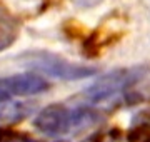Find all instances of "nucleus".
<instances>
[{
	"instance_id": "f257e3e1",
	"label": "nucleus",
	"mask_w": 150,
	"mask_h": 142,
	"mask_svg": "<svg viewBox=\"0 0 150 142\" xmlns=\"http://www.w3.org/2000/svg\"><path fill=\"white\" fill-rule=\"evenodd\" d=\"M18 60L22 62V65L42 72L45 75L62 79V80H80L85 77L95 75L97 72L95 67L74 64L48 50H28L25 54H22Z\"/></svg>"
},
{
	"instance_id": "f03ea898",
	"label": "nucleus",
	"mask_w": 150,
	"mask_h": 142,
	"mask_svg": "<svg viewBox=\"0 0 150 142\" xmlns=\"http://www.w3.org/2000/svg\"><path fill=\"white\" fill-rule=\"evenodd\" d=\"M142 75L140 69H117L98 77L95 82L83 92V99L90 104H98L110 99L120 90H127L132 84Z\"/></svg>"
},
{
	"instance_id": "7ed1b4c3",
	"label": "nucleus",
	"mask_w": 150,
	"mask_h": 142,
	"mask_svg": "<svg viewBox=\"0 0 150 142\" xmlns=\"http://www.w3.org/2000/svg\"><path fill=\"white\" fill-rule=\"evenodd\" d=\"M33 126L47 136H60L72 127V112L64 104H50L37 114Z\"/></svg>"
},
{
	"instance_id": "20e7f679",
	"label": "nucleus",
	"mask_w": 150,
	"mask_h": 142,
	"mask_svg": "<svg viewBox=\"0 0 150 142\" xmlns=\"http://www.w3.org/2000/svg\"><path fill=\"white\" fill-rule=\"evenodd\" d=\"M50 87V84L38 74H15V75L2 77L0 79V89L10 97V95H37L45 92Z\"/></svg>"
},
{
	"instance_id": "39448f33",
	"label": "nucleus",
	"mask_w": 150,
	"mask_h": 142,
	"mask_svg": "<svg viewBox=\"0 0 150 142\" xmlns=\"http://www.w3.org/2000/svg\"><path fill=\"white\" fill-rule=\"evenodd\" d=\"M18 37V23L7 13L0 12V52L13 45Z\"/></svg>"
},
{
	"instance_id": "423d86ee",
	"label": "nucleus",
	"mask_w": 150,
	"mask_h": 142,
	"mask_svg": "<svg viewBox=\"0 0 150 142\" xmlns=\"http://www.w3.org/2000/svg\"><path fill=\"white\" fill-rule=\"evenodd\" d=\"M27 112L28 110L22 104L4 102V104H0V122H5V124L7 122H18L27 115Z\"/></svg>"
},
{
	"instance_id": "0eeeda50",
	"label": "nucleus",
	"mask_w": 150,
	"mask_h": 142,
	"mask_svg": "<svg viewBox=\"0 0 150 142\" xmlns=\"http://www.w3.org/2000/svg\"><path fill=\"white\" fill-rule=\"evenodd\" d=\"M129 142H150V124H139L129 134Z\"/></svg>"
},
{
	"instance_id": "6e6552de",
	"label": "nucleus",
	"mask_w": 150,
	"mask_h": 142,
	"mask_svg": "<svg viewBox=\"0 0 150 142\" xmlns=\"http://www.w3.org/2000/svg\"><path fill=\"white\" fill-rule=\"evenodd\" d=\"M77 9H83V10H88V9H95L102 4L103 0H70Z\"/></svg>"
},
{
	"instance_id": "1a4fd4ad",
	"label": "nucleus",
	"mask_w": 150,
	"mask_h": 142,
	"mask_svg": "<svg viewBox=\"0 0 150 142\" xmlns=\"http://www.w3.org/2000/svg\"><path fill=\"white\" fill-rule=\"evenodd\" d=\"M2 142H33L32 139H28L25 136H17V134H12V136L5 137Z\"/></svg>"
},
{
	"instance_id": "9d476101",
	"label": "nucleus",
	"mask_w": 150,
	"mask_h": 142,
	"mask_svg": "<svg viewBox=\"0 0 150 142\" xmlns=\"http://www.w3.org/2000/svg\"><path fill=\"white\" fill-rule=\"evenodd\" d=\"M2 139H4V131L0 129V141H2Z\"/></svg>"
},
{
	"instance_id": "9b49d317",
	"label": "nucleus",
	"mask_w": 150,
	"mask_h": 142,
	"mask_svg": "<svg viewBox=\"0 0 150 142\" xmlns=\"http://www.w3.org/2000/svg\"><path fill=\"white\" fill-rule=\"evenodd\" d=\"M55 142H67V141H55Z\"/></svg>"
}]
</instances>
